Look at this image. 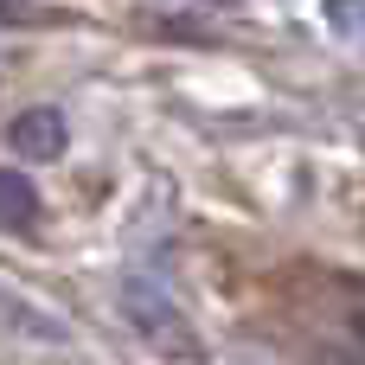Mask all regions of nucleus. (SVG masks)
Listing matches in <instances>:
<instances>
[{
	"mask_svg": "<svg viewBox=\"0 0 365 365\" xmlns=\"http://www.w3.org/2000/svg\"><path fill=\"white\" fill-rule=\"evenodd\" d=\"M122 314L141 327V340H148L154 353H199V340H192L186 314H180L154 282H128V289H122Z\"/></svg>",
	"mask_w": 365,
	"mask_h": 365,
	"instance_id": "f257e3e1",
	"label": "nucleus"
},
{
	"mask_svg": "<svg viewBox=\"0 0 365 365\" xmlns=\"http://www.w3.org/2000/svg\"><path fill=\"white\" fill-rule=\"evenodd\" d=\"M38 225V186L19 167H0V231H32Z\"/></svg>",
	"mask_w": 365,
	"mask_h": 365,
	"instance_id": "7ed1b4c3",
	"label": "nucleus"
},
{
	"mask_svg": "<svg viewBox=\"0 0 365 365\" xmlns=\"http://www.w3.org/2000/svg\"><path fill=\"white\" fill-rule=\"evenodd\" d=\"M6 141L19 148V160H58L64 154V115L58 109H26L6 128Z\"/></svg>",
	"mask_w": 365,
	"mask_h": 365,
	"instance_id": "f03ea898",
	"label": "nucleus"
}]
</instances>
